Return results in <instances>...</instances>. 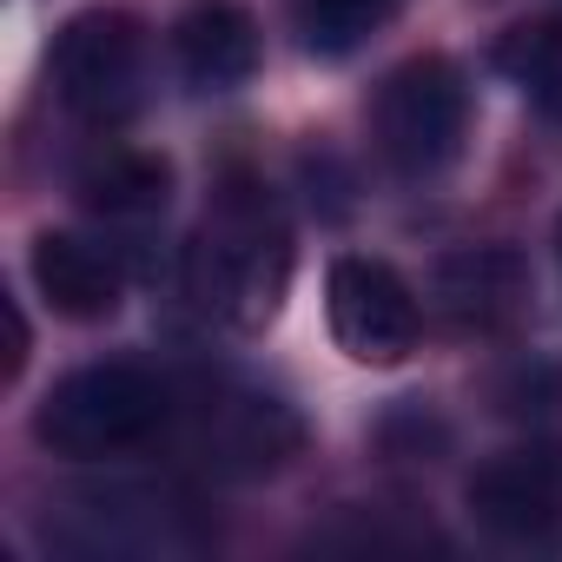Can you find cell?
Returning a JSON list of instances; mask_svg holds the SVG:
<instances>
[{"mask_svg": "<svg viewBox=\"0 0 562 562\" xmlns=\"http://www.w3.org/2000/svg\"><path fill=\"white\" fill-rule=\"evenodd\" d=\"M292 278V232L278 218V205L265 199V186L232 179L192 245V292L212 318H225L232 331H258L278 318Z\"/></svg>", "mask_w": 562, "mask_h": 562, "instance_id": "1", "label": "cell"}, {"mask_svg": "<svg viewBox=\"0 0 562 562\" xmlns=\"http://www.w3.org/2000/svg\"><path fill=\"white\" fill-rule=\"evenodd\" d=\"M172 397L153 371L139 364H87L74 378H60L34 417L41 443L54 457H80V463H100V457H126L139 443L159 437Z\"/></svg>", "mask_w": 562, "mask_h": 562, "instance_id": "2", "label": "cell"}, {"mask_svg": "<svg viewBox=\"0 0 562 562\" xmlns=\"http://www.w3.org/2000/svg\"><path fill=\"white\" fill-rule=\"evenodd\" d=\"M378 153L404 172V179H430L457 159L463 146V126H470V93H463V74L450 60H411L397 67L384 87H378Z\"/></svg>", "mask_w": 562, "mask_h": 562, "instance_id": "3", "label": "cell"}, {"mask_svg": "<svg viewBox=\"0 0 562 562\" xmlns=\"http://www.w3.org/2000/svg\"><path fill=\"white\" fill-rule=\"evenodd\" d=\"M54 87L93 126L133 120L139 100H146V34H139V21L113 14V8H93V14L67 21L60 41H54Z\"/></svg>", "mask_w": 562, "mask_h": 562, "instance_id": "4", "label": "cell"}, {"mask_svg": "<svg viewBox=\"0 0 562 562\" xmlns=\"http://www.w3.org/2000/svg\"><path fill=\"white\" fill-rule=\"evenodd\" d=\"M417 299L384 258L331 265V338L358 364H404L417 351Z\"/></svg>", "mask_w": 562, "mask_h": 562, "instance_id": "5", "label": "cell"}, {"mask_svg": "<svg viewBox=\"0 0 562 562\" xmlns=\"http://www.w3.org/2000/svg\"><path fill=\"white\" fill-rule=\"evenodd\" d=\"M470 509L503 542H549L562 529V450L529 443L503 450L470 476Z\"/></svg>", "mask_w": 562, "mask_h": 562, "instance_id": "6", "label": "cell"}, {"mask_svg": "<svg viewBox=\"0 0 562 562\" xmlns=\"http://www.w3.org/2000/svg\"><path fill=\"white\" fill-rule=\"evenodd\" d=\"M529 305V271L503 245H470L437 265V312L457 331H503Z\"/></svg>", "mask_w": 562, "mask_h": 562, "instance_id": "7", "label": "cell"}, {"mask_svg": "<svg viewBox=\"0 0 562 562\" xmlns=\"http://www.w3.org/2000/svg\"><path fill=\"white\" fill-rule=\"evenodd\" d=\"M172 54L186 87L199 93H232L258 74V27L238 0H192L172 27Z\"/></svg>", "mask_w": 562, "mask_h": 562, "instance_id": "8", "label": "cell"}, {"mask_svg": "<svg viewBox=\"0 0 562 562\" xmlns=\"http://www.w3.org/2000/svg\"><path fill=\"white\" fill-rule=\"evenodd\" d=\"M34 285H41V299H47L60 318L93 325V318H113V312H120L126 271H120V258H113L100 238L47 232V238L34 245Z\"/></svg>", "mask_w": 562, "mask_h": 562, "instance_id": "9", "label": "cell"}, {"mask_svg": "<svg viewBox=\"0 0 562 562\" xmlns=\"http://www.w3.org/2000/svg\"><path fill=\"white\" fill-rule=\"evenodd\" d=\"M205 450L218 470H238V476L271 470L299 450V417L265 391H218L205 397Z\"/></svg>", "mask_w": 562, "mask_h": 562, "instance_id": "10", "label": "cell"}, {"mask_svg": "<svg viewBox=\"0 0 562 562\" xmlns=\"http://www.w3.org/2000/svg\"><path fill=\"white\" fill-rule=\"evenodd\" d=\"M166 192H172V166L153 159V153H106L80 172V205L113 218V225H139V218H159L166 212Z\"/></svg>", "mask_w": 562, "mask_h": 562, "instance_id": "11", "label": "cell"}, {"mask_svg": "<svg viewBox=\"0 0 562 562\" xmlns=\"http://www.w3.org/2000/svg\"><path fill=\"white\" fill-rule=\"evenodd\" d=\"M496 67L542 120L562 126V21H529V27L503 34Z\"/></svg>", "mask_w": 562, "mask_h": 562, "instance_id": "12", "label": "cell"}, {"mask_svg": "<svg viewBox=\"0 0 562 562\" xmlns=\"http://www.w3.org/2000/svg\"><path fill=\"white\" fill-rule=\"evenodd\" d=\"M397 8L404 0H299V41L338 60V54H358L378 27H391Z\"/></svg>", "mask_w": 562, "mask_h": 562, "instance_id": "13", "label": "cell"}, {"mask_svg": "<svg viewBox=\"0 0 562 562\" xmlns=\"http://www.w3.org/2000/svg\"><path fill=\"white\" fill-rule=\"evenodd\" d=\"M21 364H27V318L21 305H8V378H21Z\"/></svg>", "mask_w": 562, "mask_h": 562, "instance_id": "14", "label": "cell"}, {"mask_svg": "<svg viewBox=\"0 0 562 562\" xmlns=\"http://www.w3.org/2000/svg\"><path fill=\"white\" fill-rule=\"evenodd\" d=\"M555 258H562V225H555Z\"/></svg>", "mask_w": 562, "mask_h": 562, "instance_id": "15", "label": "cell"}]
</instances>
